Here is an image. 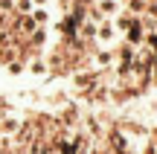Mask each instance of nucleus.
Returning a JSON list of instances; mask_svg holds the SVG:
<instances>
[{"mask_svg":"<svg viewBox=\"0 0 157 154\" xmlns=\"http://www.w3.org/2000/svg\"><path fill=\"white\" fill-rule=\"evenodd\" d=\"M143 41H146V26H143L140 17H137V21L131 23L128 29H125V44H131V47H143Z\"/></svg>","mask_w":157,"mask_h":154,"instance_id":"nucleus-2","label":"nucleus"},{"mask_svg":"<svg viewBox=\"0 0 157 154\" xmlns=\"http://www.w3.org/2000/svg\"><path fill=\"white\" fill-rule=\"evenodd\" d=\"M29 15H32V21L38 23V26H47V21H50V12L47 9H32Z\"/></svg>","mask_w":157,"mask_h":154,"instance_id":"nucleus-8","label":"nucleus"},{"mask_svg":"<svg viewBox=\"0 0 157 154\" xmlns=\"http://www.w3.org/2000/svg\"><path fill=\"white\" fill-rule=\"evenodd\" d=\"M17 29H21L23 35H32L35 29H38V23L32 21V15H21V21H17Z\"/></svg>","mask_w":157,"mask_h":154,"instance_id":"nucleus-5","label":"nucleus"},{"mask_svg":"<svg viewBox=\"0 0 157 154\" xmlns=\"http://www.w3.org/2000/svg\"><path fill=\"white\" fill-rule=\"evenodd\" d=\"M32 6L35 9H47V0H32Z\"/></svg>","mask_w":157,"mask_h":154,"instance_id":"nucleus-12","label":"nucleus"},{"mask_svg":"<svg viewBox=\"0 0 157 154\" xmlns=\"http://www.w3.org/2000/svg\"><path fill=\"white\" fill-rule=\"evenodd\" d=\"M58 3H61V9L67 12V9H73V0H58Z\"/></svg>","mask_w":157,"mask_h":154,"instance_id":"nucleus-11","label":"nucleus"},{"mask_svg":"<svg viewBox=\"0 0 157 154\" xmlns=\"http://www.w3.org/2000/svg\"><path fill=\"white\" fill-rule=\"evenodd\" d=\"M0 9H15V0H0Z\"/></svg>","mask_w":157,"mask_h":154,"instance_id":"nucleus-10","label":"nucleus"},{"mask_svg":"<svg viewBox=\"0 0 157 154\" xmlns=\"http://www.w3.org/2000/svg\"><path fill=\"white\" fill-rule=\"evenodd\" d=\"M134 21H137V15H131V12H119V15H113V26H117V32H125Z\"/></svg>","mask_w":157,"mask_h":154,"instance_id":"nucleus-4","label":"nucleus"},{"mask_svg":"<svg viewBox=\"0 0 157 154\" xmlns=\"http://www.w3.org/2000/svg\"><path fill=\"white\" fill-rule=\"evenodd\" d=\"M113 38H117V26H113V17H102L99 26H96V41L99 44H113Z\"/></svg>","mask_w":157,"mask_h":154,"instance_id":"nucleus-1","label":"nucleus"},{"mask_svg":"<svg viewBox=\"0 0 157 154\" xmlns=\"http://www.w3.org/2000/svg\"><path fill=\"white\" fill-rule=\"evenodd\" d=\"M96 26H99V21H84L82 23V38H96Z\"/></svg>","mask_w":157,"mask_h":154,"instance_id":"nucleus-7","label":"nucleus"},{"mask_svg":"<svg viewBox=\"0 0 157 154\" xmlns=\"http://www.w3.org/2000/svg\"><path fill=\"white\" fill-rule=\"evenodd\" d=\"M15 9H17V15H29L35 6H32V0H15Z\"/></svg>","mask_w":157,"mask_h":154,"instance_id":"nucleus-9","label":"nucleus"},{"mask_svg":"<svg viewBox=\"0 0 157 154\" xmlns=\"http://www.w3.org/2000/svg\"><path fill=\"white\" fill-rule=\"evenodd\" d=\"M93 9L99 12L102 17H113V15H119V12H122V3H119V0H96Z\"/></svg>","mask_w":157,"mask_h":154,"instance_id":"nucleus-3","label":"nucleus"},{"mask_svg":"<svg viewBox=\"0 0 157 154\" xmlns=\"http://www.w3.org/2000/svg\"><path fill=\"white\" fill-rule=\"evenodd\" d=\"M113 58H117V52H113V50H102V52H96V67H111Z\"/></svg>","mask_w":157,"mask_h":154,"instance_id":"nucleus-6","label":"nucleus"},{"mask_svg":"<svg viewBox=\"0 0 157 154\" xmlns=\"http://www.w3.org/2000/svg\"><path fill=\"white\" fill-rule=\"evenodd\" d=\"M119 3H125V6H128V3H131V0H119Z\"/></svg>","mask_w":157,"mask_h":154,"instance_id":"nucleus-13","label":"nucleus"}]
</instances>
